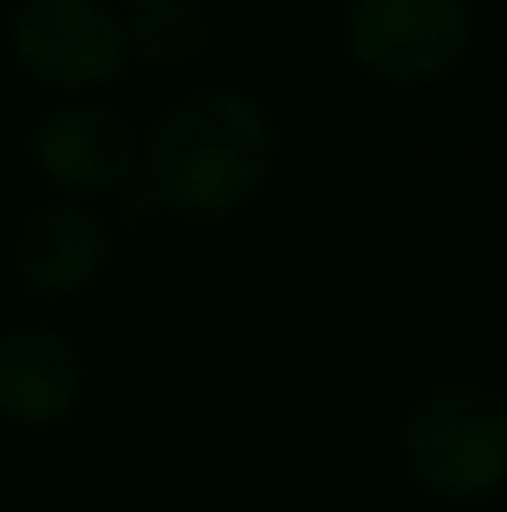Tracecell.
<instances>
[{
    "mask_svg": "<svg viewBox=\"0 0 507 512\" xmlns=\"http://www.w3.org/2000/svg\"><path fill=\"white\" fill-rule=\"evenodd\" d=\"M398 458L438 503H483L507 488V393L448 383L423 393L403 428Z\"/></svg>",
    "mask_w": 507,
    "mask_h": 512,
    "instance_id": "2",
    "label": "cell"
},
{
    "mask_svg": "<svg viewBox=\"0 0 507 512\" xmlns=\"http://www.w3.org/2000/svg\"><path fill=\"white\" fill-rule=\"evenodd\" d=\"M110 264V224L80 199L40 204L15 234V274L35 299H80Z\"/></svg>",
    "mask_w": 507,
    "mask_h": 512,
    "instance_id": "6",
    "label": "cell"
},
{
    "mask_svg": "<svg viewBox=\"0 0 507 512\" xmlns=\"http://www.w3.org/2000/svg\"><path fill=\"white\" fill-rule=\"evenodd\" d=\"M140 135L135 125L95 100H65L50 105L25 140L30 170L40 174L50 189H60L65 199H95V194H115L140 174Z\"/></svg>",
    "mask_w": 507,
    "mask_h": 512,
    "instance_id": "5",
    "label": "cell"
},
{
    "mask_svg": "<svg viewBox=\"0 0 507 512\" xmlns=\"http://www.w3.org/2000/svg\"><path fill=\"white\" fill-rule=\"evenodd\" d=\"M5 40L35 85L65 95L105 90L135 65L125 15L110 0H15Z\"/></svg>",
    "mask_w": 507,
    "mask_h": 512,
    "instance_id": "3",
    "label": "cell"
},
{
    "mask_svg": "<svg viewBox=\"0 0 507 512\" xmlns=\"http://www.w3.org/2000/svg\"><path fill=\"white\" fill-rule=\"evenodd\" d=\"M473 0H348L343 55L383 85H433L463 65Z\"/></svg>",
    "mask_w": 507,
    "mask_h": 512,
    "instance_id": "4",
    "label": "cell"
},
{
    "mask_svg": "<svg viewBox=\"0 0 507 512\" xmlns=\"http://www.w3.org/2000/svg\"><path fill=\"white\" fill-rule=\"evenodd\" d=\"M85 358L80 348L45 329L15 324L0 334V418L15 428H55L80 408Z\"/></svg>",
    "mask_w": 507,
    "mask_h": 512,
    "instance_id": "7",
    "label": "cell"
},
{
    "mask_svg": "<svg viewBox=\"0 0 507 512\" xmlns=\"http://www.w3.org/2000/svg\"><path fill=\"white\" fill-rule=\"evenodd\" d=\"M279 165V125L249 90H199L155 120L140 179L150 199L179 219H229L249 209Z\"/></svg>",
    "mask_w": 507,
    "mask_h": 512,
    "instance_id": "1",
    "label": "cell"
},
{
    "mask_svg": "<svg viewBox=\"0 0 507 512\" xmlns=\"http://www.w3.org/2000/svg\"><path fill=\"white\" fill-rule=\"evenodd\" d=\"M120 5H130V10H145V5H194V0H120Z\"/></svg>",
    "mask_w": 507,
    "mask_h": 512,
    "instance_id": "9",
    "label": "cell"
},
{
    "mask_svg": "<svg viewBox=\"0 0 507 512\" xmlns=\"http://www.w3.org/2000/svg\"><path fill=\"white\" fill-rule=\"evenodd\" d=\"M130 35V60L140 65H184L204 50L209 25L194 5H145L125 15Z\"/></svg>",
    "mask_w": 507,
    "mask_h": 512,
    "instance_id": "8",
    "label": "cell"
}]
</instances>
